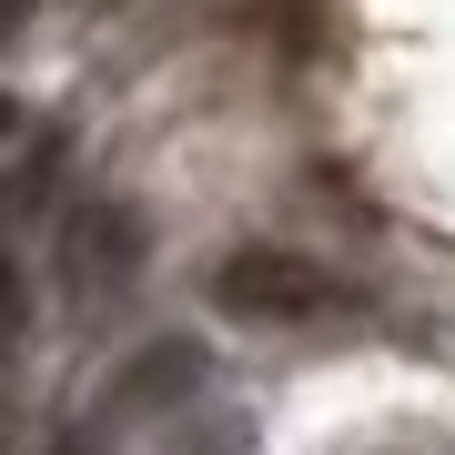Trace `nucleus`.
<instances>
[{
  "instance_id": "obj_1",
  "label": "nucleus",
  "mask_w": 455,
  "mask_h": 455,
  "mask_svg": "<svg viewBox=\"0 0 455 455\" xmlns=\"http://www.w3.org/2000/svg\"><path fill=\"white\" fill-rule=\"evenodd\" d=\"M212 304L243 314V324H334L344 314V283L304 253H233L212 274Z\"/></svg>"
},
{
  "instance_id": "obj_3",
  "label": "nucleus",
  "mask_w": 455,
  "mask_h": 455,
  "mask_svg": "<svg viewBox=\"0 0 455 455\" xmlns=\"http://www.w3.org/2000/svg\"><path fill=\"white\" fill-rule=\"evenodd\" d=\"M20 304H31V293H20V263H11V243H0V344H11V324H20Z\"/></svg>"
},
{
  "instance_id": "obj_4",
  "label": "nucleus",
  "mask_w": 455,
  "mask_h": 455,
  "mask_svg": "<svg viewBox=\"0 0 455 455\" xmlns=\"http://www.w3.org/2000/svg\"><path fill=\"white\" fill-rule=\"evenodd\" d=\"M20 11H31V0H0V41H11V31H20Z\"/></svg>"
},
{
  "instance_id": "obj_2",
  "label": "nucleus",
  "mask_w": 455,
  "mask_h": 455,
  "mask_svg": "<svg viewBox=\"0 0 455 455\" xmlns=\"http://www.w3.org/2000/svg\"><path fill=\"white\" fill-rule=\"evenodd\" d=\"M132 263H142V223H132L122 203H92L82 223H71V283L101 293V283H122Z\"/></svg>"
}]
</instances>
